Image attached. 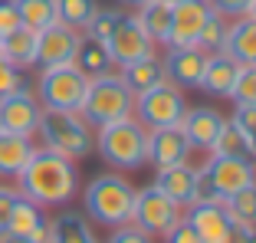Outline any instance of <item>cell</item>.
<instances>
[{
  "label": "cell",
  "instance_id": "46",
  "mask_svg": "<svg viewBox=\"0 0 256 243\" xmlns=\"http://www.w3.org/2000/svg\"><path fill=\"white\" fill-rule=\"evenodd\" d=\"M250 16H256V0H253V4H250Z\"/></svg>",
  "mask_w": 256,
  "mask_h": 243
},
{
  "label": "cell",
  "instance_id": "44",
  "mask_svg": "<svg viewBox=\"0 0 256 243\" xmlns=\"http://www.w3.org/2000/svg\"><path fill=\"white\" fill-rule=\"evenodd\" d=\"M122 7H132V10H138V7H144V4H148V0H118Z\"/></svg>",
  "mask_w": 256,
  "mask_h": 243
},
{
  "label": "cell",
  "instance_id": "38",
  "mask_svg": "<svg viewBox=\"0 0 256 243\" xmlns=\"http://www.w3.org/2000/svg\"><path fill=\"white\" fill-rule=\"evenodd\" d=\"M207 4H210L214 14L226 16V20H236V16L250 14V4H253V0H207Z\"/></svg>",
  "mask_w": 256,
  "mask_h": 243
},
{
  "label": "cell",
  "instance_id": "41",
  "mask_svg": "<svg viewBox=\"0 0 256 243\" xmlns=\"http://www.w3.org/2000/svg\"><path fill=\"white\" fill-rule=\"evenodd\" d=\"M16 194H20L16 188H7V184H0V234L7 230V220H10V207H14Z\"/></svg>",
  "mask_w": 256,
  "mask_h": 243
},
{
  "label": "cell",
  "instance_id": "9",
  "mask_svg": "<svg viewBox=\"0 0 256 243\" xmlns=\"http://www.w3.org/2000/svg\"><path fill=\"white\" fill-rule=\"evenodd\" d=\"M40 115H43V106L36 102L33 89H16L0 99V132L33 138L40 128Z\"/></svg>",
  "mask_w": 256,
  "mask_h": 243
},
{
  "label": "cell",
  "instance_id": "37",
  "mask_svg": "<svg viewBox=\"0 0 256 243\" xmlns=\"http://www.w3.org/2000/svg\"><path fill=\"white\" fill-rule=\"evenodd\" d=\"M106 243H154V236L138 230L135 224H122V227H112V236Z\"/></svg>",
  "mask_w": 256,
  "mask_h": 243
},
{
  "label": "cell",
  "instance_id": "40",
  "mask_svg": "<svg viewBox=\"0 0 256 243\" xmlns=\"http://www.w3.org/2000/svg\"><path fill=\"white\" fill-rule=\"evenodd\" d=\"M164 240H168V243H200V236H197V230L181 217V220H178V224H174V227L164 234Z\"/></svg>",
  "mask_w": 256,
  "mask_h": 243
},
{
  "label": "cell",
  "instance_id": "17",
  "mask_svg": "<svg viewBox=\"0 0 256 243\" xmlns=\"http://www.w3.org/2000/svg\"><path fill=\"white\" fill-rule=\"evenodd\" d=\"M184 220L197 230L200 243H224L234 220H230V214H226L224 204H190L188 214H184Z\"/></svg>",
  "mask_w": 256,
  "mask_h": 243
},
{
  "label": "cell",
  "instance_id": "45",
  "mask_svg": "<svg viewBox=\"0 0 256 243\" xmlns=\"http://www.w3.org/2000/svg\"><path fill=\"white\" fill-rule=\"evenodd\" d=\"M158 4H168V7H174V4H181V0H158Z\"/></svg>",
  "mask_w": 256,
  "mask_h": 243
},
{
  "label": "cell",
  "instance_id": "14",
  "mask_svg": "<svg viewBox=\"0 0 256 243\" xmlns=\"http://www.w3.org/2000/svg\"><path fill=\"white\" fill-rule=\"evenodd\" d=\"M164 69H168V82H174L178 89H200L207 53L197 46H171L164 56Z\"/></svg>",
  "mask_w": 256,
  "mask_h": 243
},
{
  "label": "cell",
  "instance_id": "20",
  "mask_svg": "<svg viewBox=\"0 0 256 243\" xmlns=\"http://www.w3.org/2000/svg\"><path fill=\"white\" fill-rule=\"evenodd\" d=\"M118 76L125 79V86L132 89V96H142V92L168 82V69H164V60H158V56L151 53V56H142V60L122 66Z\"/></svg>",
  "mask_w": 256,
  "mask_h": 243
},
{
  "label": "cell",
  "instance_id": "33",
  "mask_svg": "<svg viewBox=\"0 0 256 243\" xmlns=\"http://www.w3.org/2000/svg\"><path fill=\"white\" fill-rule=\"evenodd\" d=\"M230 99H234V106L256 108V66H240L236 82H234V89H230Z\"/></svg>",
  "mask_w": 256,
  "mask_h": 243
},
{
  "label": "cell",
  "instance_id": "22",
  "mask_svg": "<svg viewBox=\"0 0 256 243\" xmlns=\"http://www.w3.org/2000/svg\"><path fill=\"white\" fill-rule=\"evenodd\" d=\"M236 72H240V62H234L226 53H214V56H207V69H204L200 89L210 92V96H220V99H230Z\"/></svg>",
  "mask_w": 256,
  "mask_h": 243
},
{
  "label": "cell",
  "instance_id": "5",
  "mask_svg": "<svg viewBox=\"0 0 256 243\" xmlns=\"http://www.w3.org/2000/svg\"><path fill=\"white\" fill-rule=\"evenodd\" d=\"M132 112H135V96H132V89L125 86V79L118 72H106V76L89 79L86 102L79 108V115L89 122L92 128H102L108 122L128 118Z\"/></svg>",
  "mask_w": 256,
  "mask_h": 243
},
{
  "label": "cell",
  "instance_id": "26",
  "mask_svg": "<svg viewBox=\"0 0 256 243\" xmlns=\"http://www.w3.org/2000/svg\"><path fill=\"white\" fill-rule=\"evenodd\" d=\"M50 227H53V243H98V236L92 234L89 220L76 210L60 214L56 220H50Z\"/></svg>",
  "mask_w": 256,
  "mask_h": 243
},
{
  "label": "cell",
  "instance_id": "10",
  "mask_svg": "<svg viewBox=\"0 0 256 243\" xmlns=\"http://www.w3.org/2000/svg\"><path fill=\"white\" fill-rule=\"evenodd\" d=\"M106 46H108V53H112V60H115L118 69L128 66V62H135V60H142V56L154 53V40L144 33V26L138 23L135 14H125V20L115 26V33L106 40Z\"/></svg>",
  "mask_w": 256,
  "mask_h": 243
},
{
  "label": "cell",
  "instance_id": "28",
  "mask_svg": "<svg viewBox=\"0 0 256 243\" xmlns=\"http://www.w3.org/2000/svg\"><path fill=\"white\" fill-rule=\"evenodd\" d=\"M16 14H20V26L40 33L46 30L50 23H56V7L53 0H14Z\"/></svg>",
  "mask_w": 256,
  "mask_h": 243
},
{
  "label": "cell",
  "instance_id": "16",
  "mask_svg": "<svg viewBox=\"0 0 256 243\" xmlns=\"http://www.w3.org/2000/svg\"><path fill=\"white\" fill-rule=\"evenodd\" d=\"M188 158H190V144H188V138H184L181 125L148 128V164L174 168V164H188Z\"/></svg>",
  "mask_w": 256,
  "mask_h": 243
},
{
  "label": "cell",
  "instance_id": "7",
  "mask_svg": "<svg viewBox=\"0 0 256 243\" xmlns=\"http://www.w3.org/2000/svg\"><path fill=\"white\" fill-rule=\"evenodd\" d=\"M184 112H188L184 89H178L174 82H161L154 89L135 96V112L132 115L144 128H171V125H181Z\"/></svg>",
  "mask_w": 256,
  "mask_h": 243
},
{
  "label": "cell",
  "instance_id": "35",
  "mask_svg": "<svg viewBox=\"0 0 256 243\" xmlns=\"http://www.w3.org/2000/svg\"><path fill=\"white\" fill-rule=\"evenodd\" d=\"M240 128V135L246 138V148H250V158L256 161V108H250V106H236V112H234V118H230Z\"/></svg>",
  "mask_w": 256,
  "mask_h": 243
},
{
  "label": "cell",
  "instance_id": "27",
  "mask_svg": "<svg viewBox=\"0 0 256 243\" xmlns=\"http://www.w3.org/2000/svg\"><path fill=\"white\" fill-rule=\"evenodd\" d=\"M138 23L144 26L154 43H164L168 46V33H171V7L168 4H158V0H148L144 7H138Z\"/></svg>",
  "mask_w": 256,
  "mask_h": 243
},
{
  "label": "cell",
  "instance_id": "42",
  "mask_svg": "<svg viewBox=\"0 0 256 243\" xmlns=\"http://www.w3.org/2000/svg\"><path fill=\"white\" fill-rule=\"evenodd\" d=\"M224 243H256V224H234Z\"/></svg>",
  "mask_w": 256,
  "mask_h": 243
},
{
  "label": "cell",
  "instance_id": "4",
  "mask_svg": "<svg viewBox=\"0 0 256 243\" xmlns=\"http://www.w3.org/2000/svg\"><path fill=\"white\" fill-rule=\"evenodd\" d=\"M36 135L43 142V148H50V152L62 154L69 161L86 158L96 148V128L79 112H46L43 108Z\"/></svg>",
  "mask_w": 256,
  "mask_h": 243
},
{
  "label": "cell",
  "instance_id": "34",
  "mask_svg": "<svg viewBox=\"0 0 256 243\" xmlns=\"http://www.w3.org/2000/svg\"><path fill=\"white\" fill-rule=\"evenodd\" d=\"M122 20H125V10H102V7H98L96 16L89 20V26H86L82 33H86V36H96V40H102V43H106V40L115 33V26H118Z\"/></svg>",
  "mask_w": 256,
  "mask_h": 243
},
{
  "label": "cell",
  "instance_id": "12",
  "mask_svg": "<svg viewBox=\"0 0 256 243\" xmlns=\"http://www.w3.org/2000/svg\"><path fill=\"white\" fill-rule=\"evenodd\" d=\"M82 33L66 26V23H50L46 30L36 33V66L40 69H53V66H66L72 62L76 46H79Z\"/></svg>",
  "mask_w": 256,
  "mask_h": 243
},
{
  "label": "cell",
  "instance_id": "21",
  "mask_svg": "<svg viewBox=\"0 0 256 243\" xmlns=\"http://www.w3.org/2000/svg\"><path fill=\"white\" fill-rule=\"evenodd\" d=\"M72 66L79 72H86L89 79L96 76H106V72H115V60L108 53V46L96 36H79V46H76V56H72Z\"/></svg>",
  "mask_w": 256,
  "mask_h": 243
},
{
  "label": "cell",
  "instance_id": "19",
  "mask_svg": "<svg viewBox=\"0 0 256 243\" xmlns=\"http://www.w3.org/2000/svg\"><path fill=\"white\" fill-rule=\"evenodd\" d=\"M224 53L240 66H256V16H236L226 30Z\"/></svg>",
  "mask_w": 256,
  "mask_h": 243
},
{
  "label": "cell",
  "instance_id": "29",
  "mask_svg": "<svg viewBox=\"0 0 256 243\" xmlns=\"http://www.w3.org/2000/svg\"><path fill=\"white\" fill-rule=\"evenodd\" d=\"M53 7H56V20L82 33L89 26V20L96 16L98 0H53Z\"/></svg>",
  "mask_w": 256,
  "mask_h": 243
},
{
  "label": "cell",
  "instance_id": "2",
  "mask_svg": "<svg viewBox=\"0 0 256 243\" xmlns=\"http://www.w3.org/2000/svg\"><path fill=\"white\" fill-rule=\"evenodd\" d=\"M96 152L102 154L108 168L118 171H138L148 164V128L135 115L118 122H108L96 128Z\"/></svg>",
  "mask_w": 256,
  "mask_h": 243
},
{
  "label": "cell",
  "instance_id": "1",
  "mask_svg": "<svg viewBox=\"0 0 256 243\" xmlns=\"http://www.w3.org/2000/svg\"><path fill=\"white\" fill-rule=\"evenodd\" d=\"M16 190L40 207L69 204L76 198V190H79L76 161H69V158H62V154H56V152L40 144L36 152L30 154L26 168L16 174Z\"/></svg>",
  "mask_w": 256,
  "mask_h": 243
},
{
  "label": "cell",
  "instance_id": "31",
  "mask_svg": "<svg viewBox=\"0 0 256 243\" xmlns=\"http://www.w3.org/2000/svg\"><path fill=\"white\" fill-rule=\"evenodd\" d=\"M226 30H230V20H226V16H220V14H210V20L204 23V30H200V36H197L194 46H197V50H204L207 56L224 53Z\"/></svg>",
  "mask_w": 256,
  "mask_h": 243
},
{
  "label": "cell",
  "instance_id": "8",
  "mask_svg": "<svg viewBox=\"0 0 256 243\" xmlns=\"http://www.w3.org/2000/svg\"><path fill=\"white\" fill-rule=\"evenodd\" d=\"M184 214L171 198H164L154 184L135 188V207H132V224L144 230L148 236H164Z\"/></svg>",
  "mask_w": 256,
  "mask_h": 243
},
{
  "label": "cell",
  "instance_id": "13",
  "mask_svg": "<svg viewBox=\"0 0 256 243\" xmlns=\"http://www.w3.org/2000/svg\"><path fill=\"white\" fill-rule=\"evenodd\" d=\"M210 4L207 0H181L171 7V33H168V50L171 46H194L200 36L204 23L210 20Z\"/></svg>",
  "mask_w": 256,
  "mask_h": 243
},
{
  "label": "cell",
  "instance_id": "15",
  "mask_svg": "<svg viewBox=\"0 0 256 243\" xmlns=\"http://www.w3.org/2000/svg\"><path fill=\"white\" fill-rule=\"evenodd\" d=\"M220 128H224V115L217 112V108L210 106H188V112H184L181 118V132L184 138H188L190 152H214V144H217V135Z\"/></svg>",
  "mask_w": 256,
  "mask_h": 243
},
{
  "label": "cell",
  "instance_id": "32",
  "mask_svg": "<svg viewBox=\"0 0 256 243\" xmlns=\"http://www.w3.org/2000/svg\"><path fill=\"white\" fill-rule=\"evenodd\" d=\"M224 207H226V214H230L234 224H256V184L230 194L224 200Z\"/></svg>",
  "mask_w": 256,
  "mask_h": 243
},
{
  "label": "cell",
  "instance_id": "30",
  "mask_svg": "<svg viewBox=\"0 0 256 243\" xmlns=\"http://www.w3.org/2000/svg\"><path fill=\"white\" fill-rule=\"evenodd\" d=\"M210 154H217V158H250L246 138L240 135V128H236L230 118H224V128H220L217 144H214Z\"/></svg>",
  "mask_w": 256,
  "mask_h": 243
},
{
  "label": "cell",
  "instance_id": "39",
  "mask_svg": "<svg viewBox=\"0 0 256 243\" xmlns=\"http://www.w3.org/2000/svg\"><path fill=\"white\" fill-rule=\"evenodd\" d=\"M16 26H20V14H16L14 0H0V40L7 33H14Z\"/></svg>",
  "mask_w": 256,
  "mask_h": 243
},
{
  "label": "cell",
  "instance_id": "11",
  "mask_svg": "<svg viewBox=\"0 0 256 243\" xmlns=\"http://www.w3.org/2000/svg\"><path fill=\"white\" fill-rule=\"evenodd\" d=\"M204 171L210 178L214 190L220 194V200H226L230 194L256 184V161L253 158H217V154H210Z\"/></svg>",
  "mask_w": 256,
  "mask_h": 243
},
{
  "label": "cell",
  "instance_id": "43",
  "mask_svg": "<svg viewBox=\"0 0 256 243\" xmlns=\"http://www.w3.org/2000/svg\"><path fill=\"white\" fill-rule=\"evenodd\" d=\"M0 243H30V240H26V236H14V234L4 230V234H0Z\"/></svg>",
  "mask_w": 256,
  "mask_h": 243
},
{
  "label": "cell",
  "instance_id": "3",
  "mask_svg": "<svg viewBox=\"0 0 256 243\" xmlns=\"http://www.w3.org/2000/svg\"><path fill=\"white\" fill-rule=\"evenodd\" d=\"M82 204L96 224L102 227H122L132 224V207H135V184L122 178L118 171L92 178L82 190Z\"/></svg>",
  "mask_w": 256,
  "mask_h": 243
},
{
  "label": "cell",
  "instance_id": "24",
  "mask_svg": "<svg viewBox=\"0 0 256 243\" xmlns=\"http://www.w3.org/2000/svg\"><path fill=\"white\" fill-rule=\"evenodd\" d=\"M0 53L7 56V62H14L20 72L36 66V33L26 30V26H16L14 33H7L0 40Z\"/></svg>",
  "mask_w": 256,
  "mask_h": 243
},
{
  "label": "cell",
  "instance_id": "23",
  "mask_svg": "<svg viewBox=\"0 0 256 243\" xmlns=\"http://www.w3.org/2000/svg\"><path fill=\"white\" fill-rule=\"evenodd\" d=\"M33 152H36L33 138L0 132V178H14L16 181V174L26 168V161H30Z\"/></svg>",
  "mask_w": 256,
  "mask_h": 243
},
{
  "label": "cell",
  "instance_id": "18",
  "mask_svg": "<svg viewBox=\"0 0 256 243\" xmlns=\"http://www.w3.org/2000/svg\"><path fill=\"white\" fill-rule=\"evenodd\" d=\"M194 184H197V168H190V164L158 168V174H154V188L164 198H171L178 207L194 204Z\"/></svg>",
  "mask_w": 256,
  "mask_h": 243
},
{
  "label": "cell",
  "instance_id": "6",
  "mask_svg": "<svg viewBox=\"0 0 256 243\" xmlns=\"http://www.w3.org/2000/svg\"><path fill=\"white\" fill-rule=\"evenodd\" d=\"M86 89H89V76L66 62V66L40 69L33 96L46 112H79L86 102Z\"/></svg>",
  "mask_w": 256,
  "mask_h": 243
},
{
  "label": "cell",
  "instance_id": "25",
  "mask_svg": "<svg viewBox=\"0 0 256 243\" xmlns=\"http://www.w3.org/2000/svg\"><path fill=\"white\" fill-rule=\"evenodd\" d=\"M46 224V214L40 204H33L30 198H23V194H16L14 207H10V220H7V234L14 236H26L30 240L33 234H36L40 227Z\"/></svg>",
  "mask_w": 256,
  "mask_h": 243
},
{
  "label": "cell",
  "instance_id": "36",
  "mask_svg": "<svg viewBox=\"0 0 256 243\" xmlns=\"http://www.w3.org/2000/svg\"><path fill=\"white\" fill-rule=\"evenodd\" d=\"M16 89H30V82L23 79V72L14 62H7V56L0 53V99L10 96V92H16Z\"/></svg>",
  "mask_w": 256,
  "mask_h": 243
}]
</instances>
